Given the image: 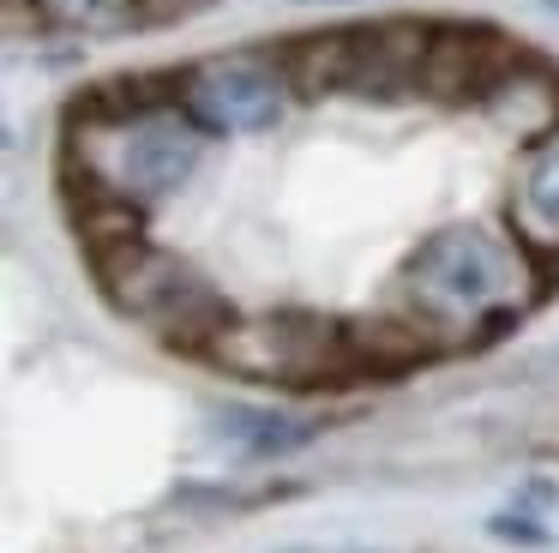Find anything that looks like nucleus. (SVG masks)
Segmentation results:
<instances>
[{
  "instance_id": "5",
  "label": "nucleus",
  "mask_w": 559,
  "mask_h": 553,
  "mask_svg": "<svg viewBox=\"0 0 559 553\" xmlns=\"http://www.w3.org/2000/svg\"><path fill=\"white\" fill-rule=\"evenodd\" d=\"M289 108V84L271 60H199L181 72V115L205 132H265Z\"/></svg>"
},
{
  "instance_id": "8",
  "label": "nucleus",
  "mask_w": 559,
  "mask_h": 553,
  "mask_svg": "<svg viewBox=\"0 0 559 553\" xmlns=\"http://www.w3.org/2000/svg\"><path fill=\"white\" fill-rule=\"evenodd\" d=\"M55 24H73V31H115L139 0H43Z\"/></svg>"
},
{
  "instance_id": "7",
  "label": "nucleus",
  "mask_w": 559,
  "mask_h": 553,
  "mask_svg": "<svg viewBox=\"0 0 559 553\" xmlns=\"http://www.w3.org/2000/svg\"><path fill=\"white\" fill-rule=\"evenodd\" d=\"M518 228L542 247H559V139L530 156L518 180Z\"/></svg>"
},
{
  "instance_id": "6",
  "label": "nucleus",
  "mask_w": 559,
  "mask_h": 553,
  "mask_svg": "<svg viewBox=\"0 0 559 553\" xmlns=\"http://www.w3.org/2000/svg\"><path fill=\"white\" fill-rule=\"evenodd\" d=\"M211 427L247 457H277V451H295V445L313 439V421L283 415V409H223Z\"/></svg>"
},
{
  "instance_id": "1",
  "label": "nucleus",
  "mask_w": 559,
  "mask_h": 553,
  "mask_svg": "<svg viewBox=\"0 0 559 553\" xmlns=\"http://www.w3.org/2000/svg\"><path fill=\"white\" fill-rule=\"evenodd\" d=\"M403 295L445 325H481L499 313H518L530 295V264L518 247L487 235L481 223H451L427 235L403 264Z\"/></svg>"
},
{
  "instance_id": "2",
  "label": "nucleus",
  "mask_w": 559,
  "mask_h": 553,
  "mask_svg": "<svg viewBox=\"0 0 559 553\" xmlns=\"http://www.w3.org/2000/svg\"><path fill=\"white\" fill-rule=\"evenodd\" d=\"M85 168L109 199L127 204H157L175 187H187L199 168V127L181 120L175 108H127L109 115L79 139Z\"/></svg>"
},
{
  "instance_id": "4",
  "label": "nucleus",
  "mask_w": 559,
  "mask_h": 553,
  "mask_svg": "<svg viewBox=\"0 0 559 553\" xmlns=\"http://www.w3.org/2000/svg\"><path fill=\"white\" fill-rule=\"evenodd\" d=\"M103 276H109L115 301H121L127 313L163 325V331L217 337L223 325H229V307H223V301L211 295L205 276H199L193 264H181L175 252H157V247H139V240H127V247L115 252L109 264H103Z\"/></svg>"
},
{
  "instance_id": "9",
  "label": "nucleus",
  "mask_w": 559,
  "mask_h": 553,
  "mask_svg": "<svg viewBox=\"0 0 559 553\" xmlns=\"http://www.w3.org/2000/svg\"><path fill=\"white\" fill-rule=\"evenodd\" d=\"M542 7H547V12H559V0H542Z\"/></svg>"
},
{
  "instance_id": "3",
  "label": "nucleus",
  "mask_w": 559,
  "mask_h": 553,
  "mask_svg": "<svg viewBox=\"0 0 559 553\" xmlns=\"http://www.w3.org/2000/svg\"><path fill=\"white\" fill-rule=\"evenodd\" d=\"M211 355L229 373L271 385H325L349 373L355 349L343 325L313 319V313H259V319H229L211 337Z\"/></svg>"
}]
</instances>
